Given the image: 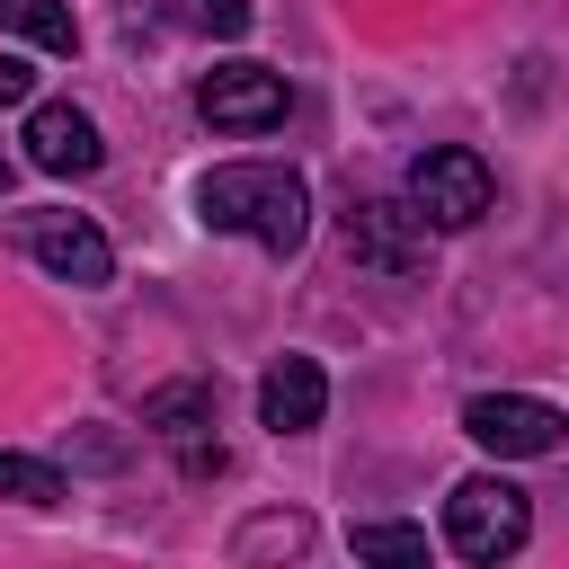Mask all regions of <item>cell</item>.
<instances>
[{
	"label": "cell",
	"instance_id": "obj_1",
	"mask_svg": "<svg viewBox=\"0 0 569 569\" xmlns=\"http://www.w3.org/2000/svg\"><path fill=\"white\" fill-rule=\"evenodd\" d=\"M196 213H204L213 231H240V240L293 258L302 231H311V187H302L293 169H276V160H231V169H204Z\"/></svg>",
	"mask_w": 569,
	"mask_h": 569
},
{
	"label": "cell",
	"instance_id": "obj_2",
	"mask_svg": "<svg viewBox=\"0 0 569 569\" xmlns=\"http://www.w3.org/2000/svg\"><path fill=\"white\" fill-rule=\"evenodd\" d=\"M525 533H533V498H525L516 480H498V471L453 480V498H445V542H453L471 569L516 560V551H525Z\"/></svg>",
	"mask_w": 569,
	"mask_h": 569
},
{
	"label": "cell",
	"instance_id": "obj_3",
	"mask_svg": "<svg viewBox=\"0 0 569 569\" xmlns=\"http://www.w3.org/2000/svg\"><path fill=\"white\" fill-rule=\"evenodd\" d=\"M409 204H418L427 231H471L498 204V169L480 151H462V142H427L409 160Z\"/></svg>",
	"mask_w": 569,
	"mask_h": 569
},
{
	"label": "cell",
	"instance_id": "obj_4",
	"mask_svg": "<svg viewBox=\"0 0 569 569\" xmlns=\"http://www.w3.org/2000/svg\"><path fill=\"white\" fill-rule=\"evenodd\" d=\"M347 258L365 276H382V284L427 276V222H418V204L409 196H356L347 204Z\"/></svg>",
	"mask_w": 569,
	"mask_h": 569
},
{
	"label": "cell",
	"instance_id": "obj_5",
	"mask_svg": "<svg viewBox=\"0 0 569 569\" xmlns=\"http://www.w3.org/2000/svg\"><path fill=\"white\" fill-rule=\"evenodd\" d=\"M462 436H471L480 453H498V462H542V453L569 445V418H560L551 400H525V391H480V400L462 409Z\"/></svg>",
	"mask_w": 569,
	"mask_h": 569
},
{
	"label": "cell",
	"instance_id": "obj_6",
	"mask_svg": "<svg viewBox=\"0 0 569 569\" xmlns=\"http://www.w3.org/2000/svg\"><path fill=\"white\" fill-rule=\"evenodd\" d=\"M284 107H293V89L267 62H222V71L196 80V116L213 133H267V124H284Z\"/></svg>",
	"mask_w": 569,
	"mask_h": 569
},
{
	"label": "cell",
	"instance_id": "obj_7",
	"mask_svg": "<svg viewBox=\"0 0 569 569\" xmlns=\"http://www.w3.org/2000/svg\"><path fill=\"white\" fill-rule=\"evenodd\" d=\"M142 427L178 453L187 480H213L222 471V436H213V382H160L142 400Z\"/></svg>",
	"mask_w": 569,
	"mask_h": 569
},
{
	"label": "cell",
	"instance_id": "obj_8",
	"mask_svg": "<svg viewBox=\"0 0 569 569\" xmlns=\"http://www.w3.org/2000/svg\"><path fill=\"white\" fill-rule=\"evenodd\" d=\"M18 249L36 267H53L62 284H107L116 276V249L89 213H18Z\"/></svg>",
	"mask_w": 569,
	"mask_h": 569
},
{
	"label": "cell",
	"instance_id": "obj_9",
	"mask_svg": "<svg viewBox=\"0 0 569 569\" xmlns=\"http://www.w3.org/2000/svg\"><path fill=\"white\" fill-rule=\"evenodd\" d=\"M27 160L44 169V178H89L98 160H107V142H98V124L71 107V98H44V107H27Z\"/></svg>",
	"mask_w": 569,
	"mask_h": 569
},
{
	"label": "cell",
	"instance_id": "obj_10",
	"mask_svg": "<svg viewBox=\"0 0 569 569\" xmlns=\"http://www.w3.org/2000/svg\"><path fill=\"white\" fill-rule=\"evenodd\" d=\"M320 409H329V373H320V356H276V365L258 373V418H267L276 436H311Z\"/></svg>",
	"mask_w": 569,
	"mask_h": 569
},
{
	"label": "cell",
	"instance_id": "obj_11",
	"mask_svg": "<svg viewBox=\"0 0 569 569\" xmlns=\"http://www.w3.org/2000/svg\"><path fill=\"white\" fill-rule=\"evenodd\" d=\"M347 542H356V560H365V569H427V533H418V525H400V516H365Z\"/></svg>",
	"mask_w": 569,
	"mask_h": 569
},
{
	"label": "cell",
	"instance_id": "obj_12",
	"mask_svg": "<svg viewBox=\"0 0 569 569\" xmlns=\"http://www.w3.org/2000/svg\"><path fill=\"white\" fill-rule=\"evenodd\" d=\"M0 18H9L27 44H44V53H80V27H71L62 0H0Z\"/></svg>",
	"mask_w": 569,
	"mask_h": 569
},
{
	"label": "cell",
	"instance_id": "obj_13",
	"mask_svg": "<svg viewBox=\"0 0 569 569\" xmlns=\"http://www.w3.org/2000/svg\"><path fill=\"white\" fill-rule=\"evenodd\" d=\"M0 498H18V507H62V498H71V480H62L53 462H36V453H9V445H0Z\"/></svg>",
	"mask_w": 569,
	"mask_h": 569
},
{
	"label": "cell",
	"instance_id": "obj_14",
	"mask_svg": "<svg viewBox=\"0 0 569 569\" xmlns=\"http://www.w3.org/2000/svg\"><path fill=\"white\" fill-rule=\"evenodd\" d=\"M178 9H187V27H204V36H222V44L249 36V18H258L249 0H178Z\"/></svg>",
	"mask_w": 569,
	"mask_h": 569
},
{
	"label": "cell",
	"instance_id": "obj_15",
	"mask_svg": "<svg viewBox=\"0 0 569 569\" xmlns=\"http://www.w3.org/2000/svg\"><path fill=\"white\" fill-rule=\"evenodd\" d=\"M276 542H284V551H302V542H311V516H267V525H249V533H240V551H276Z\"/></svg>",
	"mask_w": 569,
	"mask_h": 569
},
{
	"label": "cell",
	"instance_id": "obj_16",
	"mask_svg": "<svg viewBox=\"0 0 569 569\" xmlns=\"http://www.w3.org/2000/svg\"><path fill=\"white\" fill-rule=\"evenodd\" d=\"M27 89H36V71L18 53H0V107H27Z\"/></svg>",
	"mask_w": 569,
	"mask_h": 569
},
{
	"label": "cell",
	"instance_id": "obj_17",
	"mask_svg": "<svg viewBox=\"0 0 569 569\" xmlns=\"http://www.w3.org/2000/svg\"><path fill=\"white\" fill-rule=\"evenodd\" d=\"M0 187H9V151H0Z\"/></svg>",
	"mask_w": 569,
	"mask_h": 569
}]
</instances>
